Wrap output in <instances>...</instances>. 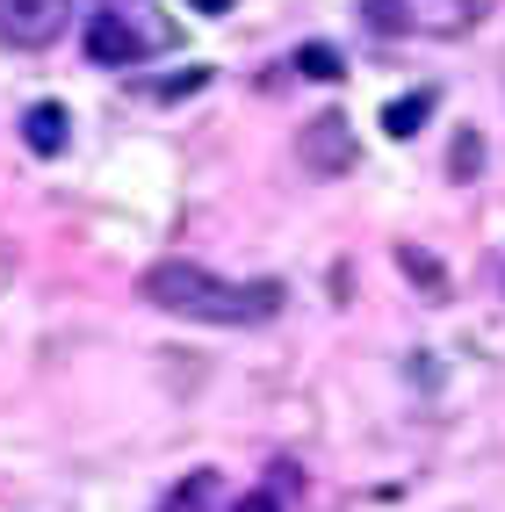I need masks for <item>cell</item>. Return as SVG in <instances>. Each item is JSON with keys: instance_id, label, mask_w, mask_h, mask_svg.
<instances>
[{"instance_id": "1", "label": "cell", "mask_w": 505, "mask_h": 512, "mask_svg": "<svg viewBox=\"0 0 505 512\" xmlns=\"http://www.w3.org/2000/svg\"><path fill=\"white\" fill-rule=\"evenodd\" d=\"M138 296L159 303V311H174V318H195V325H267V318H282V303H289L282 282H217L210 267H195V260L145 267Z\"/></svg>"}, {"instance_id": "2", "label": "cell", "mask_w": 505, "mask_h": 512, "mask_svg": "<svg viewBox=\"0 0 505 512\" xmlns=\"http://www.w3.org/2000/svg\"><path fill=\"white\" fill-rule=\"evenodd\" d=\"M469 0H361V22L376 37H455L469 29Z\"/></svg>"}, {"instance_id": "3", "label": "cell", "mask_w": 505, "mask_h": 512, "mask_svg": "<svg viewBox=\"0 0 505 512\" xmlns=\"http://www.w3.org/2000/svg\"><path fill=\"white\" fill-rule=\"evenodd\" d=\"M73 0H0V44L8 51H51L73 29Z\"/></svg>"}, {"instance_id": "4", "label": "cell", "mask_w": 505, "mask_h": 512, "mask_svg": "<svg viewBox=\"0 0 505 512\" xmlns=\"http://www.w3.org/2000/svg\"><path fill=\"white\" fill-rule=\"evenodd\" d=\"M296 159L311 166V174H347V166L361 159L354 123H347V116H311V123L296 130Z\"/></svg>"}, {"instance_id": "5", "label": "cell", "mask_w": 505, "mask_h": 512, "mask_svg": "<svg viewBox=\"0 0 505 512\" xmlns=\"http://www.w3.org/2000/svg\"><path fill=\"white\" fill-rule=\"evenodd\" d=\"M152 44H145V29H130V15H116V8H101V15H87V58L94 65H138Z\"/></svg>"}, {"instance_id": "6", "label": "cell", "mask_w": 505, "mask_h": 512, "mask_svg": "<svg viewBox=\"0 0 505 512\" xmlns=\"http://www.w3.org/2000/svg\"><path fill=\"white\" fill-rule=\"evenodd\" d=\"M22 145L37 152V159H58L65 145H73V116H65L58 101H37V109L22 116Z\"/></svg>"}, {"instance_id": "7", "label": "cell", "mask_w": 505, "mask_h": 512, "mask_svg": "<svg viewBox=\"0 0 505 512\" xmlns=\"http://www.w3.org/2000/svg\"><path fill=\"white\" fill-rule=\"evenodd\" d=\"M159 512H224V476L217 469H188L174 491H166Z\"/></svg>"}, {"instance_id": "8", "label": "cell", "mask_w": 505, "mask_h": 512, "mask_svg": "<svg viewBox=\"0 0 505 512\" xmlns=\"http://www.w3.org/2000/svg\"><path fill=\"white\" fill-rule=\"evenodd\" d=\"M433 116V87H419V94H397L390 109H383V130L390 138H419V123Z\"/></svg>"}, {"instance_id": "9", "label": "cell", "mask_w": 505, "mask_h": 512, "mask_svg": "<svg viewBox=\"0 0 505 512\" xmlns=\"http://www.w3.org/2000/svg\"><path fill=\"white\" fill-rule=\"evenodd\" d=\"M289 65H296L303 80H318V87H332V80H347V58L332 51V44H303V51H296Z\"/></svg>"}, {"instance_id": "10", "label": "cell", "mask_w": 505, "mask_h": 512, "mask_svg": "<svg viewBox=\"0 0 505 512\" xmlns=\"http://www.w3.org/2000/svg\"><path fill=\"white\" fill-rule=\"evenodd\" d=\"M477 166H484V138H477V130H462L455 152H448V174H455V181H469Z\"/></svg>"}, {"instance_id": "11", "label": "cell", "mask_w": 505, "mask_h": 512, "mask_svg": "<svg viewBox=\"0 0 505 512\" xmlns=\"http://www.w3.org/2000/svg\"><path fill=\"white\" fill-rule=\"evenodd\" d=\"M397 260H404V267H412V275H419V282H426V289H441V267H433V260H426V253H419V246H404V253H397Z\"/></svg>"}, {"instance_id": "12", "label": "cell", "mask_w": 505, "mask_h": 512, "mask_svg": "<svg viewBox=\"0 0 505 512\" xmlns=\"http://www.w3.org/2000/svg\"><path fill=\"white\" fill-rule=\"evenodd\" d=\"M231 512H282V498H275V491H246V498L231 505Z\"/></svg>"}, {"instance_id": "13", "label": "cell", "mask_w": 505, "mask_h": 512, "mask_svg": "<svg viewBox=\"0 0 505 512\" xmlns=\"http://www.w3.org/2000/svg\"><path fill=\"white\" fill-rule=\"evenodd\" d=\"M195 15H231V0H188Z\"/></svg>"}]
</instances>
